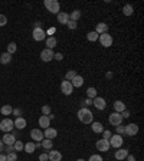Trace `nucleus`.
Segmentation results:
<instances>
[{
    "instance_id": "7",
    "label": "nucleus",
    "mask_w": 144,
    "mask_h": 161,
    "mask_svg": "<svg viewBox=\"0 0 144 161\" xmlns=\"http://www.w3.org/2000/svg\"><path fill=\"white\" fill-rule=\"evenodd\" d=\"M32 38L35 39L36 42H40V40H43V39L46 38V32L42 29V27H36V29H33Z\"/></svg>"
},
{
    "instance_id": "55",
    "label": "nucleus",
    "mask_w": 144,
    "mask_h": 161,
    "mask_svg": "<svg viewBox=\"0 0 144 161\" xmlns=\"http://www.w3.org/2000/svg\"><path fill=\"white\" fill-rule=\"evenodd\" d=\"M48 118H49V119H53V118H55V115H52V114H49V115H48Z\"/></svg>"
},
{
    "instance_id": "4",
    "label": "nucleus",
    "mask_w": 144,
    "mask_h": 161,
    "mask_svg": "<svg viewBox=\"0 0 144 161\" xmlns=\"http://www.w3.org/2000/svg\"><path fill=\"white\" fill-rule=\"evenodd\" d=\"M98 40L101 42V46H104V48H110V46H112V36L110 35V33H102V35H99Z\"/></svg>"
},
{
    "instance_id": "51",
    "label": "nucleus",
    "mask_w": 144,
    "mask_h": 161,
    "mask_svg": "<svg viewBox=\"0 0 144 161\" xmlns=\"http://www.w3.org/2000/svg\"><path fill=\"white\" fill-rule=\"evenodd\" d=\"M12 114H14V115L19 116L20 115V110H13V112H12Z\"/></svg>"
},
{
    "instance_id": "44",
    "label": "nucleus",
    "mask_w": 144,
    "mask_h": 161,
    "mask_svg": "<svg viewBox=\"0 0 144 161\" xmlns=\"http://www.w3.org/2000/svg\"><path fill=\"white\" fill-rule=\"evenodd\" d=\"M39 161H49V157H48V154H46V153H42V154L39 155Z\"/></svg>"
},
{
    "instance_id": "26",
    "label": "nucleus",
    "mask_w": 144,
    "mask_h": 161,
    "mask_svg": "<svg viewBox=\"0 0 144 161\" xmlns=\"http://www.w3.org/2000/svg\"><path fill=\"white\" fill-rule=\"evenodd\" d=\"M91 128H92V131H94L95 134H101V132L104 131V125H102L101 122H92Z\"/></svg>"
},
{
    "instance_id": "48",
    "label": "nucleus",
    "mask_w": 144,
    "mask_h": 161,
    "mask_svg": "<svg viewBox=\"0 0 144 161\" xmlns=\"http://www.w3.org/2000/svg\"><path fill=\"white\" fill-rule=\"evenodd\" d=\"M14 151V148H13V145H7L6 147V153L9 154V153H13Z\"/></svg>"
},
{
    "instance_id": "27",
    "label": "nucleus",
    "mask_w": 144,
    "mask_h": 161,
    "mask_svg": "<svg viewBox=\"0 0 144 161\" xmlns=\"http://www.w3.org/2000/svg\"><path fill=\"white\" fill-rule=\"evenodd\" d=\"M0 112H2V115H12L13 108H12L10 105H3V107L0 108Z\"/></svg>"
},
{
    "instance_id": "52",
    "label": "nucleus",
    "mask_w": 144,
    "mask_h": 161,
    "mask_svg": "<svg viewBox=\"0 0 144 161\" xmlns=\"http://www.w3.org/2000/svg\"><path fill=\"white\" fill-rule=\"evenodd\" d=\"M2 151H3V141L0 140V153H2Z\"/></svg>"
},
{
    "instance_id": "13",
    "label": "nucleus",
    "mask_w": 144,
    "mask_h": 161,
    "mask_svg": "<svg viewBox=\"0 0 144 161\" xmlns=\"http://www.w3.org/2000/svg\"><path fill=\"white\" fill-rule=\"evenodd\" d=\"M30 138H32L35 142H40L42 140H43V132L40 131V129L35 128L30 131Z\"/></svg>"
},
{
    "instance_id": "20",
    "label": "nucleus",
    "mask_w": 144,
    "mask_h": 161,
    "mask_svg": "<svg viewBox=\"0 0 144 161\" xmlns=\"http://www.w3.org/2000/svg\"><path fill=\"white\" fill-rule=\"evenodd\" d=\"M124 110H127V108H125V104L123 102V101H120V99H118V101H115V102H114V112L121 114Z\"/></svg>"
},
{
    "instance_id": "15",
    "label": "nucleus",
    "mask_w": 144,
    "mask_h": 161,
    "mask_svg": "<svg viewBox=\"0 0 144 161\" xmlns=\"http://www.w3.org/2000/svg\"><path fill=\"white\" fill-rule=\"evenodd\" d=\"M3 144H6V145H13L14 142H16V137L13 134H10V132H6L5 135H3Z\"/></svg>"
},
{
    "instance_id": "21",
    "label": "nucleus",
    "mask_w": 144,
    "mask_h": 161,
    "mask_svg": "<svg viewBox=\"0 0 144 161\" xmlns=\"http://www.w3.org/2000/svg\"><path fill=\"white\" fill-rule=\"evenodd\" d=\"M68 20H69V14H68L66 12H59L58 13V22L61 23V25H66Z\"/></svg>"
},
{
    "instance_id": "41",
    "label": "nucleus",
    "mask_w": 144,
    "mask_h": 161,
    "mask_svg": "<svg viewBox=\"0 0 144 161\" xmlns=\"http://www.w3.org/2000/svg\"><path fill=\"white\" fill-rule=\"evenodd\" d=\"M88 161H104V160H102V157H101L99 154H94V155L89 157V160Z\"/></svg>"
},
{
    "instance_id": "10",
    "label": "nucleus",
    "mask_w": 144,
    "mask_h": 161,
    "mask_svg": "<svg viewBox=\"0 0 144 161\" xmlns=\"http://www.w3.org/2000/svg\"><path fill=\"white\" fill-rule=\"evenodd\" d=\"M108 121H110L111 125L117 127V125H121V122H123V116H121V114H118V112H112L111 115H110V118H108Z\"/></svg>"
},
{
    "instance_id": "38",
    "label": "nucleus",
    "mask_w": 144,
    "mask_h": 161,
    "mask_svg": "<svg viewBox=\"0 0 144 161\" xmlns=\"http://www.w3.org/2000/svg\"><path fill=\"white\" fill-rule=\"evenodd\" d=\"M77 26H78V22H74V20H68V23H66V27L71 29V30L77 29Z\"/></svg>"
},
{
    "instance_id": "35",
    "label": "nucleus",
    "mask_w": 144,
    "mask_h": 161,
    "mask_svg": "<svg viewBox=\"0 0 144 161\" xmlns=\"http://www.w3.org/2000/svg\"><path fill=\"white\" fill-rule=\"evenodd\" d=\"M13 148H14V151H22V150L25 148V144L22 141H19V140H16V142L13 144Z\"/></svg>"
},
{
    "instance_id": "40",
    "label": "nucleus",
    "mask_w": 144,
    "mask_h": 161,
    "mask_svg": "<svg viewBox=\"0 0 144 161\" xmlns=\"http://www.w3.org/2000/svg\"><path fill=\"white\" fill-rule=\"evenodd\" d=\"M42 114H43V115H49V114H51V107H49V105H43V107H42Z\"/></svg>"
},
{
    "instance_id": "24",
    "label": "nucleus",
    "mask_w": 144,
    "mask_h": 161,
    "mask_svg": "<svg viewBox=\"0 0 144 161\" xmlns=\"http://www.w3.org/2000/svg\"><path fill=\"white\" fill-rule=\"evenodd\" d=\"M10 62H12V55H10V53L5 52V53L0 55V63L7 65V63H10Z\"/></svg>"
},
{
    "instance_id": "33",
    "label": "nucleus",
    "mask_w": 144,
    "mask_h": 161,
    "mask_svg": "<svg viewBox=\"0 0 144 161\" xmlns=\"http://www.w3.org/2000/svg\"><path fill=\"white\" fill-rule=\"evenodd\" d=\"M86 97L89 98V99H94V98L97 97V89L95 88H88L86 89Z\"/></svg>"
},
{
    "instance_id": "19",
    "label": "nucleus",
    "mask_w": 144,
    "mask_h": 161,
    "mask_svg": "<svg viewBox=\"0 0 144 161\" xmlns=\"http://www.w3.org/2000/svg\"><path fill=\"white\" fill-rule=\"evenodd\" d=\"M71 85L74 88H81V86L84 85V78L81 76V75H77V76L71 81Z\"/></svg>"
},
{
    "instance_id": "42",
    "label": "nucleus",
    "mask_w": 144,
    "mask_h": 161,
    "mask_svg": "<svg viewBox=\"0 0 144 161\" xmlns=\"http://www.w3.org/2000/svg\"><path fill=\"white\" fill-rule=\"evenodd\" d=\"M7 23V17L5 16V14H0V27L2 26H5Z\"/></svg>"
},
{
    "instance_id": "11",
    "label": "nucleus",
    "mask_w": 144,
    "mask_h": 161,
    "mask_svg": "<svg viewBox=\"0 0 144 161\" xmlns=\"http://www.w3.org/2000/svg\"><path fill=\"white\" fill-rule=\"evenodd\" d=\"M53 51L52 49H43V51L40 52V59L43 60V62H51L53 59Z\"/></svg>"
},
{
    "instance_id": "36",
    "label": "nucleus",
    "mask_w": 144,
    "mask_h": 161,
    "mask_svg": "<svg viewBox=\"0 0 144 161\" xmlns=\"http://www.w3.org/2000/svg\"><path fill=\"white\" fill-rule=\"evenodd\" d=\"M77 75H78V73H77L75 71H69V72H66L65 81H69V82H71V81H72V79H74L75 76H77Z\"/></svg>"
},
{
    "instance_id": "5",
    "label": "nucleus",
    "mask_w": 144,
    "mask_h": 161,
    "mask_svg": "<svg viewBox=\"0 0 144 161\" xmlns=\"http://www.w3.org/2000/svg\"><path fill=\"white\" fill-rule=\"evenodd\" d=\"M13 128H14L13 121H12V119H9V118H5V119L0 122V129H2L5 134H6V132H10Z\"/></svg>"
},
{
    "instance_id": "56",
    "label": "nucleus",
    "mask_w": 144,
    "mask_h": 161,
    "mask_svg": "<svg viewBox=\"0 0 144 161\" xmlns=\"http://www.w3.org/2000/svg\"><path fill=\"white\" fill-rule=\"evenodd\" d=\"M77 161H85V160H84V158H79V160H77Z\"/></svg>"
},
{
    "instance_id": "22",
    "label": "nucleus",
    "mask_w": 144,
    "mask_h": 161,
    "mask_svg": "<svg viewBox=\"0 0 144 161\" xmlns=\"http://www.w3.org/2000/svg\"><path fill=\"white\" fill-rule=\"evenodd\" d=\"M95 32L98 35H102V33H108V25L107 23H98L95 26Z\"/></svg>"
},
{
    "instance_id": "14",
    "label": "nucleus",
    "mask_w": 144,
    "mask_h": 161,
    "mask_svg": "<svg viewBox=\"0 0 144 161\" xmlns=\"http://www.w3.org/2000/svg\"><path fill=\"white\" fill-rule=\"evenodd\" d=\"M130 154L128 153V150H125V148H120L115 151V154H114V157H115V160L118 161H124L125 158H127V155Z\"/></svg>"
},
{
    "instance_id": "45",
    "label": "nucleus",
    "mask_w": 144,
    "mask_h": 161,
    "mask_svg": "<svg viewBox=\"0 0 144 161\" xmlns=\"http://www.w3.org/2000/svg\"><path fill=\"white\" fill-rule=\"evenodd\" d=\"M121 116H123V119H124V118H130V116H131L130 111H128V110H124L123 112H121Z\"/></svg>"
},
{
    "instance_id": "31",
    "label": "nucleus",
    "mask_w": 144,
    "mask_h": 161,
    "mask_svg": "<svg viewBox=\"0 0 144 161\" xmlns=\"http://www.w3.org/2000/svg\"><path fill=\"white\" fill-rule=\"evenodd\" d=\"M98 33L95 32V30H94V32H88V35H86V39H88V40H89V42H97V40H98Z\"/></svg>"
},
{
    "instance_id": "37",
    "label": "nucleus",
    "mask_w": 144,
    "mask_h": 161,
    "mask_svg": "<svg viewBox=\"0 0 144 161\" xmlns=\"http://www.w3.org/2000/svg\"><path fill=\"white\" fill-rule=\"evenodd\" d=\"M6 160H7V161H17V155H16V151L6 154Z\"/></svg>"
},
{
    "instance_id": "47",
    "label": "nucleus",
    "mask_w": 144,
    "mask_h": 161,
    "mask_svg": "<svg viewBox=\"0 0 144 161\" xmlns=\"http://www.w3.org/2000/svg\"><path fill=\"white\" fill-rule=\"evenodd\" d=\"M53 59H56V60H62V59H64V55H62V53H55V55H53Z\"/></svg>"
},
{
    "instance_id": "12",
    "label": "nucleus",
    "mask_w": 144,
    "mask_h": 161,
    "mask_svg": "<svg viewBox=\"0 0 144 161\" xmlns=\"http://www.w3.org/2000/svg\"><path fill=\"white\" fill-rule=\"evenodd\" d=\"M95 145H97V150L102 151V153H107L110 150V142H108V140H104V138H101L99 141H97Z\"/></svg>"
},
{
    "instance_id": "53",
    "label": "nucleus",
    "mask_w": 144,
    "mask_h": 161,
    "mask_svg": "<svg viewBox=\"0 0 144 161\" xmlns=\"http://www.w3.org/2000/svg\"><path fill=\"white\" fill-rule=\"evenodd\" d=\"M107 78H108V79H111V78H112V73H111V72H108V73H107Z\"/></svg>"
},
{
    "instance_id": "9",
    "label": "nucleus",
    "mask_w": 144,
    "mask_h": 161,
    "mask_svg": "<svg viewBox=\"0 0 144 161\" xmlns=\"http://www.w3.org/2000/svg\"><path fill=\"white\" fill-rule=\"evenodd\" d=\"M61 91H62L64 95L69 97V95L72 94V91H74V86L71 85L69 81H62V84H61Z\"/></svg>"
},
{
    "instance_id": "34",
    "label": "nucleus",
    "mask_w": 144,
    "mask_h": 161,
    "mask_svg": "<svg viewBox=\"0 0 144 161\" xmlns=\"http://www.w3.org/2000/svg\"><path fill=\"white\" fill-rule=\"evenodd\" d=\"M16 51H17V46H16V43H14V42H10V43L7 45V53H10V55H12V53H14Z\"/></svg>"
},
{
    "instance_id": "6",
    "label": "nucleus",
    "mask_w": 144,
    "mask_h": 161,
    "mask_svg": "<svg viewBox=\"0 0 144 161\" xmlns=\"http://www.w3.org/2000/svg\"><path fill=\"white\" fill-rule=\"evenodd\" d=\"M92 105H94L97 110L104 111L105 108H107V101H105L104 98H101V97H95L94 99H92Z\"/></svg>"
},
{
    "instance_id": "25",
    "label": "nucleus",
    "mask_w": 144,
    "mask_h": 161,
    "mask_svg": "<svg viewBox=\"0 0 144 161\" xmlns=\"http://www.w3.org/2000/svg\"><path fill=\"white\" fill-rule=\"evenodd\" d=\"M49 124H51V119L48 118V115H42L39 118V127H43V128H49Z\"/></svg>"
},
{
    "instance_id": "8",
    "label": "nucleus",
    "mask_w": 144,
    "mask_h": 161,
    "mask_svg": "<svg viewBox=\"0 0 144 161\" xmlns=\"http://www.w3.org/2000/svg\"><path fill=\"white\" fill-rule=\"evenodd\" d=\"M137 132H138L137 124H128V125L124 127V134H127V135L134 137V135H137Z\"/></svg>"
},
{
    "instance_id": "16",
    "label": "nucleus",
    "mask_w": 144,
    "mask_h": 161,
    "mask_svg": "<svg viewBox=\"0 0 144 161\" xmlns=\"http://www.w3.org/2000/svg\"><path fill=\"white\" fill-rule=\"evenodd\" d=\"M26 119L25 118H22V116H17L16 119L13 121V125H14V128H17V129H25L26 128Z\"/></svg>"
},
{
    "instance_id": "46",
    "label": "nucleus",
    "mask_w": 144,
    "mask_h": 161,
    "mask_svg": "<svg viewBox=\"0 0 144 161\" xmlns=\"http://www.w3.org/2000/svg\"><path fill=\"white\" fill-rule=\"evenodd\" d=\"M117 134L118 135H123V134H124V127H123V125H117Z\"/></svg>"
},
{
    "instance_id": "23",
    "label": "nucleus",
    "mask_w": 144,
    "mask_h": 161,
    "mask_svg": "<svg viewBox=\"0 0 144 161\" xmlns=\"http://www.w3.org/2000/svg\"><path fill=\"white\" fill-rule=\"evenodd\" d=\"M58 43V40L55 36H49V38H46V49H53L55 46Z\"/></svg>"
},
{
    "instance_id": "39",
    "label": "nucleus",
    "mask_w": 144,
    "mask_h": 161,
    "mask_svg": "<svg viewBox=\"0 0 144 161\" xmlns=\"http://www.w3.org/2000/svg\"><path fill=\"white\" fill-rule=\"evenodd\" d=\"M81 105H82V108H86V107H89V105H92V99H89V98H86V99H84V101L81 102Z\"/></svg>"
},
{
    "instance_id": "29",
    "label": "nucleus",
    "mask_w": 144,
    "mask_h": 161,
    "mask_svg": "<svg viewBox=\"0 0 144 161\" xmlns=\"http://www.w3.org/2000/svg\"><path fill=\"white\" fill-rule=\"evenodd\" d=\"M123 13H124V16H131L134 13V7L131 6V5H125L123 7Z\"/></svg>"
},
{
    "instance_id": "32",
    "label": "nucleus",
    "mask_w": 144,
    "mask_h": 161,
    "mask_svg": "<svg viewBox=\"0 0 144 161\" xmlns=\"http://www.w3.org/2000/svg\"><path fill=\"white\" fill-rule=\"evenodd\" d=\"M35 148H36V145H35V142H27V144H25V151L26 153H29V154H32L33 151H35Z\"/></svg>"
},
{
    "instance_id": "49",
    "label": "nucleus",
    "mask_w": 144,
    "mask_h": 161,
    "mask_svg": "<svg viewBox=\"0 0 144 161\" xmlns=\"http://www.w3.org/2000/svg\"><path fill=\"white\" fill-rule=\"evenodd\" d=\"M125 160H127V161H136V157H134V155H131V154H128Z\"/></svg>"
},
{
    "instance_id": "1",
    "label": "nucleus",
    "mask_w": 144,
    "mask_h": 161,
    "mask_svg": "<svg viewBox=\"0 0 144 161\" xmlns=\"http://www.w3.org/2000/svg\"><path fill=\"white\" fill-rule=\"evenodd\" d=\"M77 115H78V119L82 124H92L94 122V114H92L88 108H81Z\"/></svg>"
},
{
    "instance_id": "28",
    "label": "nucleus",
    "mask_w": 144,
    "mask_h": 161,
    "mask_svg": "<svg viewBox=\"0 0 144 161\" xmlns=\"http://www.w3.org/2000/svg\"><path fill=\"white\" fill-rule=\"evenodd\" d=\"M40 145H42L45 150H51L53 147V142H52V140H48V138H45V140H42V141H40Z\"/></svg>"
},
{
    "instance_id": "43",
    "label": "nucleus",
    "mask_w": 144,
    "mask_h": 161,
    "mask_svg": "<svg viewBox=\"0 0 144 161\" xmlns=\"http://www.w3.org/2000/svg\"><path fill=\"white\" fill-rule=\"evenodd\" d=\"M102 137H104V140H110V138H111V132H110L108 129H104V131H102Z\"/></svg>"
},
{
    "instance_id": "17",
    "label": "nucleus",
    "mask_w": 144,
    "mask_h": 161,
    "mask_svg": "<svg viewBox=\"0 0 144 161\" xmlns=\"http://www.w3.org/2000/svg\"><path fill=\"white\" fill-rule=\"evenodd\" d=\"M48 157H49V161H61L62 160V154H61L59 151H56V150H49Z\"/></svg>"
},
{
    "instance_id": "18",
    "label": "nucleus",
    "mask_w": 144,
    "mask_h": 161,
    "mask_svg": "<svg viewBox=\"0 0 144 161\" xmlns=\"http://www.w3.org/2000/svg\"><path fill=\"white\" fill-rule=\"evenodd\" d=\"M56 135H58V131L55 128H51V127L43 131V137L48 138V140H53V138H56Z\"/></svg>"
},
{
    "instance_id": "30",
    "label": "nucleus",
    "mask_w": 144,
    "mask_h": 161,
    "mask_svg": "<svg viewBox=\"0 0 144 161\" xmlns=\"http://www.w3.org/2000/svg\"><path fill=\"white\" fill-rule=\"evenodd\" d=\"M79 17H81V10H74V12L69 14V20H74V22H78Z\"/></svg>"
},
{
    "instance_id": "3",
    "label": "nucleus",
    "mask_w": 144,
    "mask_h": 161,
    "mask_svg": "<svg viewBox=\"0 0 144 161\" xmlns=\"http://www.w3.org/2000/svg\"><path fill=\"white\" fill-rule=\"evenodd\" d=\"M123 137L118 135V134H114V135H111V138L108 140V142H110V147H112V148H121V145H123Z\"/></svg>"
},
{
    "instance_id": "54",
    "label": "nucleus",
    "mask_w": 144,
    "mask_h": 161,
    "mask_svg": "<svg viewBox=\"0 0 144 161\" xmlns=\"http://www.w3.org/2000/svg\"><path fill=\"white\" fill-rule=\"evenodd\" d=\"M36 27H40V23H39V22H36V23H35V29H36Z\"/></svg>"
},
{
    "instance_id": "50",
    "label": "nucleus",
    "mask_w": 144,
    "mask_h": 161,
    "mask_svg": "<svg viewBox=\"0 0 144 161\" xmlns=\"http://www.w3.org/2000/svg\"><path fill=\"white\" fill-rule=\"evenodd\" d=\"M0 161H7L6 160V154H2V153H0Z\"/></svg>"
},
{
    "instance_id": "2",
    "label": "nucleus",
    "mask_w": 144,
    "mask_h": 161,
    "mask_svg": "<svg viewBox=\"0 0 144 161\" xmlns=\"http://www.w3.org/2000/svg\"><path fill=\"white\" fill-rule=\"evenodd\" d=\"M43 5H45L46 10L53 13V14H55V13L58 14L59 10H61V5H59V2H56V0H45Z\"/></svg>"
}]
</instances>
